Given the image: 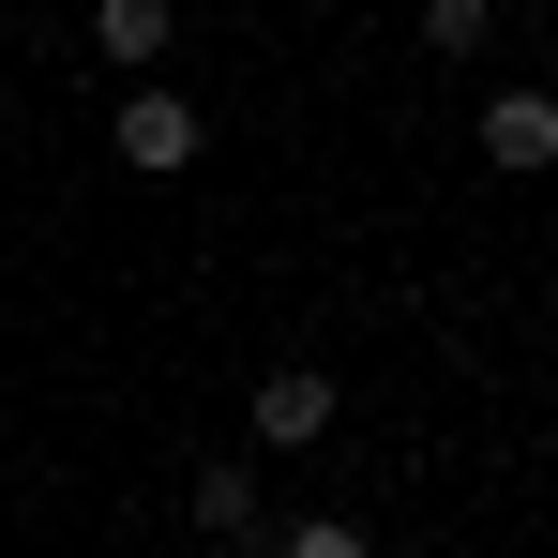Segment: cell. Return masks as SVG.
<instances>
[{
    "label": "cell",
    "mask_w": 558,
    "mask_h": 558,
    "mask_svg": "<svg viewBox=\"0 0 558 558\" xmlns=\"http://www.w3.org/2000/svg\"><path fill=\"white\" fill-rule=\"evenodd\" d=\"M106 151H121V167H136V182H182L196 151H211V121H196V106L167 92V76H136V92L106 106Z\"/></svg>",
    "instance_id": "cell-1"
},
{
    "label": "cell",
    "mask_w": 558,
    "mask_h": 558,
    "mask_svg": "<svg viewBox=\"0 0 558 558\" xmlns=\"http://www.w3.org/2000/svg\"><path fill=\"white\" fill-rule=\"evenodd\" d=\"M332 363H257V453H317L332 438Z\"/></svg>",
    "instance_id": "cell-2"
},
{
    "label": "cell",
    "mask_w": 558,
    "mask_h": 558,
    "mask_svg": "<svg viewBox=\"0 0 558 558\" xmlns=\"http://www.w3.org/2000/svg\"><path fill=\"white\" fill-rule=\"evenodd\" d=\"M182 513L196 529H211V544H272V513H257V453H211V468H182Z\"/></svg>",
    "instance_id": "cell-3"
},
{
    "label": "cell",
    "mask_w": 558,
    "mask_h": 558,
    "mask_svg": "<svg viewBox=\"0 0 558 558\" xmlns=\"http://www.w3.org/2000/svg\"><path fill=\"white\" fill-rule=\"evenodd\" d=\"M483 167H498V182L558 167V92H498V106H483Z\"/></svg>",
    "instance_id": "cell-4"
},
{
    "label": "cell",
    "mask_w": 558,
    "mask_h": 558,
    "mask_svg": "<svg viewBox=\"0 0 558 558\" xmlns=\"http://www.w3.org/2000/svg\"><path fill=\"white\" fill-rule=\"evenodd\" d=\"M167 31H182V0H92V46L121 61V76H151V61H167Z\"/></svg>",
    "instance_id": "cell-5"
},
{
    "label": "cell",
    "mask_w": 558,
    "mask_h": 558,
    "mask_svg": "<svg viewBox=\"0 0 558 558\" xmlns=\"http://www.w3.org/2000/svg\"><path fill=\"white\" fill-rule=\"evenodd\" d=\"M423 46H438V61H483V46H498V0H423Z\"/></svg>",
    "instance_id": "cell-6"
},
{
    "label": "cell",
    "mask_w": 558,
    "mask_h": 558,
    "mask_svg": "<svg viewBox=\"0 0 558 558\" xmlns=\"http://www.w3.org/2000/svg\"><path fill=\"white\" fill-rule=\"evenodd\" d=\"M257 558H377V544L348 529V513H302V529H287V544H257Z\"/></svg>",
    "instance_id": "cell-7"
},
{
    "label": "cell",
    "mask_w": 558,
    "mask_h": 558,
    "mask_svg": "<svg viewBox=\"0 0 558 558\" xmlns=\"http://www.w3.org/2000/svg\"><path fill=\"white\" fill-rule=\"evenodd\" d=\"M544 92H558V61H544Z\"/></svg>",
    "instance_id": "cell-8"
}]
</instances>
